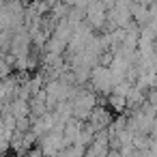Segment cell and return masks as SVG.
<instances>
[{
    "label": "cell",
    "instance_id": "1",
    "mask_svg": "<svg viewBox=\"0 0 157 157\" xmlns=\"http://www.w3.org/2000/svg\"><path fill=\"white\" fill-rule=\"evenodd\" d=\"M88 80H90L93 88L99 90V93H105V95H108V93L112 90V73H110V67H103V65L95 67V69L90 71Z\"/></svg>",
    "mask_w": 157,
    "mask_h": 157
},
{
    "label": "cell",
    "instance_id": "2",
    "mask_svg": "<svg viewBox=\"0 0 157 157\" xmlns=\"http://www.w3.org/2000/svg\"><path fill=\"white\" fill-rule=\"evenodd\" d=\"M103 22H105V11H103V7H99V5L88 7V24H90L93 28H99V26H103Z\"/></svg>",
    "mask_w": 157,
    "mask_h": 157
},
{
    "label": "cell",
    "instance_id": "3",
    "mask_svg": "<svg viewBox=\"0 0 157 157\" xmlns=\"http://www.w3.org/2000/svg\"><path fill=\"white\" fill-rule=\"evenodd\" d=\"M108 103H110V108H112L114 112H118V114L127 108L125 97H123V95H116V93H108Z\"/></svg>",
    "mask_w": 157,
    "mask_h": 157
},
{
    "label": "cell",
    "instance_id": "4",
    "mask_svg": "<svg viewBox=\"0 0 157 157\" xmlns=\"http://www.w3.org/2000/svg\"><path fill=\"white\" fill-rule=\"evenodd\" d=\"M13 114H15V118H22V116H26V114H28V103H26L24 99L15 101V110H13Z\"/></svg>",
    "mask_w": 157,
    "mask_h": 157
}]
</instances>
